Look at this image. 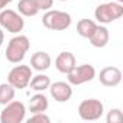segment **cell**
I'll return each mask as SVG.
<instances>
[{
  "instance_id": "obj_1",
  "label": "cell",
  "mask_w": 123,
  "mask_h": 123,
  "mask_svg": "<svg viewBox=\"0 0 123 123\" xmlns=\"http://www.w3.org/2000/svg\"><path fill=\"white\" fill-rule=\"evenodd\" d=\"M31 48V42L28 39V36L25 35H20L18 33L16 36H13L9 43H7V48H6V52H5V56L9 62L12 64H19L23 61L26 52L29 51Z\"/></svg>"
},
{
  "instance_id": "obj_2",
  "label": "cell",
  "mask_w": 123,
  "mask_h": 123,
  "mask_svg": "<svg viewBox=\"0 0 123 123\" xmlns=\"http://www.w3.org/2000/svg\"><path fill=\"white\" fill-rule=\"evenodd\" d=\"M122 16H123V5L122 3H117V2L101 3L94 10L96 20L100 22V23H103V25L111 23V22L120 19Z\"/></svg>"
},
{
  "instance_id": "obj_3",
  "label": "cell",
  "mask_w": 123,
  "mask_h": 123,
  "mask_svg": "<svg viewBox=\"0 0 123 123\" xmlns=\"http://www.w3.org/2000/svg\"><path fill=\"white\" fill-rule=\"evenodd\" d=\"M42 23L46 29L51 31H65L71 26V15L62 10H46L42 16Z\"/></svg>"
},
{
  "instance_id": "obj_4",
  "label": "cell",
  "mask_w": 123,
  "mask_h": 123,
  "mask_svg": "<svg viewBox=\"0 0 123 123\" xmlns=\"http://www.w3.org/2000/svg\"><path fill=\"white\" fill-rule=\"evenodd\" d=\"M0 28L10 33H20L25 28L23 16L12 9L0 10Z\"/></svg>"
},
{
  "instance_id": "obj_5",
  "label": "cell",
  "mask_w": 123,
  "mask_h": 123,
  "mask_svg": "<svg viewBox=\"0 0 123 123\" xmlns=\"http://www.w3.org/2000/svg\"><path fill=\"white\" fill-rule=\"evenodd\" d=\"M26 116V107L22 101L12 100L10 103L5 104L2 113H0V122L2 123H22Z\"/></svg>"
},
{
  "instance_id": "obj_6",
  "label": "cell",
  "mask_w": 123,
  "mask_h": 123,
  "mask_svg": "<svg viewBox=\"0 0 123 123\" xmlns=\"http://www.w3.org/2000/svg\"><path fill=\"white\" fill-rule=\"evenodd\" d=\"M104 113V104L97 98L83 100L78 106V116L86 122L98 120Z\"/></svg>"
},
{
  "instance_id": "obj_7",
  "label": "cell",
  "mask_w": 123,
  "mask_h": 123,
  "mask_svg": "<svg viewBox=\"0 0 123 123\" xmlns=\"http://www.w3.org/2000/svg\"><path fill=\"white\" fill-rule=\"evenodd\" d=\"M31 78H32V68L29 65H16L10 70L7 75V83L18 90H23L29 86Z\"/></svg>"
},
{
  "instance_id": "obj_8",
  "label": "cell",
  "mask_w": 123,
  "mask_h": 123,
  "mask_svg": "<svg viewBox=\"0 0 123 123\" xmlns=\"http://www.w3.org/2000/svg\"><path fill=\"white\" fill-rule=\"evenodd\" d=\"M67 78H68V83L71 86H81V84L93 81L96 78V68L90 64L75 65L67 74Z\"/></svg>"
},
{
  "instance_id": "obj_9",
  "label": "cell",
  "mask_w": 123,
  "mask_h": 123,
  "mask_svg": "<svg viewBox=\"0 0 123 123\" xmlns=\"http://www.w3.org/2000/svg\"><path fill=\"white\" fill-rule=\"evenodd\" d=\"M49 91L52 98L58 103H67L73 97V87L70 83H65V81H56L51 84Z\"/></svg>"
},
{
  "instance_id": "obj_10",
  "label": "cell",
  "mask_w": 123,
  "mask_h": 123,
  "mask_svg": "<svg viewBox=\"0 0 123 123\" xmlns=\"http://www.w3.org/2000/svg\"><path fill=\"white\" fill-rule=\"evenodd\" d=\"M98 80L104 87H116L122 83V71L113 65L104 67L98 74Z\"/></svg>"
},
{
  "instance_id": "obj_11",
  "label": "cell",
  "mask_w": 123,
  "mask_h": 123,
  "mask_svg": "<svg viewBox=\"0 0 123 123\" xmlns=\"http://www.w3.org/2000/svg\"><path fill=\"white\" fill-rule=\"evenodd\" d=\"M75 65H77V61H75V56H74L73 52H68V51L61 52L55 58V67L62 74H68Z\"/></svg>"
},
{
  "instance_id": "obj_12",
  "label": "cell",
  "mask_w": 123,
  "mask_h": 123,
  "mask_svg": "<svg viewBox=\"0 0 123 123\" xmlns=\"http://www.w3.org/2000/svg\"><path fill=\"white\" fill-rule=\"evenodd\" d=\"M52 64V59L51 55L45 51H36L32 56H31V68L36 70L39 73L46 71Z\"/></svg>"
},
{
  "instance_id": "obj_13",
  "label": "cell",
  "mask_w": 123,
  "mask_h": 123,
  "mask_svg": "<svg viewBox=\"0 0 123 123\" xmlns=\"http://www.w3.org/2000/svg\"><path fill=\"white\" fill-rule=\"evenodd\" d=\"M109 39H110V33H109V29L103 25H97L93 35L88 38L90 43L94 46V48H104L107 43H109Z\"/></svg>"
},
{
  "instance_id": "obj_14",
  "label": "cell",
  "mask_w": 123,
  "mask_h": 123,
  "mask_svg": "<svg viewBox=\"0 0 123 123\" xmlns=\"http://www.w3.org/2000/svg\"><path fill=\"white\" fill-rule=\"evenodd\" d=\"M48 97L42 93H38L35 96L31 97L29 100V111L31 113H42V111H46L48 110Z\"/></svg>"
},
{
  "instance_id": "obj_15",
  "label": "cell",
  "mask_w": 123,
  "mask_h": 123,
  "mask_svg": "<svg viewBox=\"0 0 123 123\" xmlns=\"http://www.w3.org/2000/svg\"><path fill=\"white\" fill-rule=\"evenodd\" d=\"M18 10L25 18H32V16H36L39 13V9L35 3V0H19Z\"/></svg>"
},
{
  "instance_id": "obj_16",
  "label": "cell",
  "mask_w": 123,
  "mask_h": 123,
  "mask_svg": "<svg viewBox=\"0 0 123 123\" xmlns=\"http://www.w3.org/2000/svg\"><path fill=\"white\" fill-rule=\"evenodd\" d=\"M31 90L35 91H45L46 88H49L51 86V78L45 74H38V75H32L31 81H29Z\"/></svg>"
},
{
  "instance_id": "obj_17",
  "label": "cell",
  "mask_w": 123,
  "mask_h": 123,
  "mask_svg": "<svg viewBox=\"0 0 123 123\" xmlns=\"http://www.w3.org/2000/svg\"><path fill=\"white\" fill-rule=\"evenodd\" d=\"M96 26H97V23H96L94 20H91V19H81V20H78V23H77V33H78L80 36L88 39V38L93 35Z\"/></svg>"
},
{
  "instance_id": "obj_18",
  "label": "cell",
  "mask_w": 123,
  "mask_h": 123,
  "mask_svg": "<svg viewBox=\"0 0 123 123\" xmlns=\"http://www.w3.org/2000/svg\"><path fill=\"white\" fill-rule=\"evenodd\" d=\"M16 94V88L12 87L9 83H3L0 84V104H7L15 98Z\"/></svg>"
},
{
  "instance_id": "obj_19",
  "label": "cell",
  "mask_w": 123,
  "mask_h": 123,
  "mask_svg": "<svg viewBox=\"0 0 123 123\" xmlns=\"http://www.w3.org/2000/svg\"><path fill=\"white\" fill-rule=\"evenodd\" d=\"M123 120V113L120 109H110V111L106 116L107 123H120Z\"/></svg>"
},
{
  "instance_id": "obj_20",
  "label": "cell",
  "mask_w": 123,
  "mask_h": 123,
  "mask_svg": "<svg viewBox=\"0 0 123 123\" xmlns=\"http://www.w3.org/2000/svg\"><path fill=\"white\" fill-rule=\"evenodd\" d=\"M28 122L29 123H33V122H43V123H49L51 122V119L45 114V111H42V113H32V116L28 119Z\"/></svg>"
},
{
  "instance_id": "obj_21",
  "label": "cell",
  "mask_w": 123,
  "mask_h": 123,
  "mask_svg": "<svg viewBox=\"0 0 123 123\" xmlns=\"http://www.w3.org/2000/svg\"><path fill=\"white\" fill-rule=\"evenodd\" d=\"M35 3L38 6L39 10H51V7L54 6V0H35Z\"/></svg>"
},
{
  "instance_id": "obj_22",
  "label": "cell",
  "mask_w": 123,
  "mask_h": 123,
  "mask_svg": "<svg viewBox=\"0 0 123 123\" xmlns=\"http://www.w3.org/2000/svg\"><path fill=\"white\" fill-rule=\"evenodd\" d=\"M13 0H0V10H3L7 5H10Z\"/></svg>"
},
{
  "instance_id": "obj_23",
  "label": "cell",
  "mask_w": 123,
  "mask_h": 123,
  "mask_svg": "<svg viewBox=\"0 0 123 123\" xmlns=\"http://www.w3.org/2000/svg\"><path fill=\"white\" fill-rule=\"evenodd\" d=\"M3 42H5V32H3V29H2V28H0V48H2Z\"/></svg>"
},
{
  "instance_id": "obj_24",
  "label": "cell",
  "mask_w": 123,
  "mask_h": 123,
  "mask_svg": "<svg viewBox=\"0 0 123 123\" xmlns=\"http://www.w3.org/2000/svg\"><path fill=\"white\" fill-rule=\"evenodd\" d=\"M116 2H117V3H122V5H123V0H116Z\"/></svg>"
},
{
  "instance_id": "obj_25",
  "label": "cell",
  "mask_w": 123,
  "mask_h": 123,
  "mask_svg": "<svg viewBox=\"0 0 123 123\" xmlns=\"http://www.w3.org/2000/svg\"><path fill=\"white\" fill-rule=\"evenodd\" d=\"M59 2H67V0H59Z\"/></svg>"
},
{
  "instance_id": "obj_26",
  "label": "cell",
  "mask_w": 123,
  "mask_h": 123,
  "mask_svg": "<svg viewBox=\"0 0 123 123\" xmlns=\"http://www.w3.org/2000/svg\"><path fill=\"white\" fill-rule=\"evenodd\" d=\"M97 2H100V0H97Z\"/></svg>"
}]
</instances>
